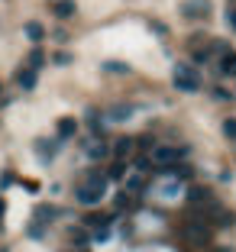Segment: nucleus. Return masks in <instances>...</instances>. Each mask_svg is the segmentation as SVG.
<instances>
[{
  "mask_svg": "<svg viewBox=\"0 0 236 252\" xmlns=\"http://www.w3.org/2000/svg\"><path fill=\"white\" fill-rule=\"evenodd\" d=\"M103 194H107V175L103 171H91L84 178V185L74 191V197H78V204H101Z\"/></svg>",
  "mask_w": 236,
  "mask_h": 252,
  "instance_id": "nucleus-1",
  "label": "nucleus"
},
{
  "mask_svg": "<svg viewBox=\"0 0 236 252\" xmlns=\"http://www.w3.org/2000/svg\"><path fill=\"white\" fill-rule=\"evenodd\" d=\"M188 152H191L188 146H169V142H159V146L152 149V156H149V158H152V165H155L159 171H169L171 165L185 162Z\"/></svg>",
  "mask_w": 236,
  "mask_h": 252,
  "instance_id": "nucleus-2",
  "label": "nucleus"
},
{
  "mask_svg": "<svg viewBox=\"0 0 236 252\" xmlns=\"http://www.w3.org/2000/svg\"><path fill=\"white\" fill-rule=\"evenodd\" d=\"M175 88L185 91V94H194V91L204 88V81H201V71L194 65H188V62H181V65H175Z\"/></svg>",
  "mask_w": 236,
  "mask_h": 252,
  "instance_id": "nucleus-3",
  "label": "nucleus"
},
{
  "mask_svg": "<svg viewBox=\"0 0 236 252\" xmlns=\"http://www.w3.org/2000/svg\"><path fill=\"white\" fill-rule=\"evenodd\" d=\"M185 239H188V243H194V246H207V243H210V223L198 220V217H188Z\"/></svg>",
  "mask_w": 236,
  "mask_h": 252,
  "instance_id": "nucleus-4",
  "label": "nucleus"
},
{
  "mask_svg": "<svg viewBox=\"0 0 236 252\" xmlns=\"http://www.w3.org/2000/svg\"><path fill=\"white\" fill-rule=\"evenodd\" d=\"M84 156H88L91 162H103V158L110 156V149H107V142H103V139L91 136V142H84Z\"/></svg>",
  "mask_w": 236,
  "mask_h": 252,
  "instance_id": "nucleus-5",
  "label": "nucleus"
},
{
  "mask_svg": "<svg viewBox=\"0 0 236 252\" xmlns=\"http://www.w3.org/2000/svg\"><path fill=\"white\" fill-rule=\"evenodd\" d=\"M185 197H188V204H191V207H201V204H210V200H214V194L207 191V188H201V185H188L185 188Z\"/></svg>",
  "mask_w": 236,
  "mask_h": 252,
  "instance_id": "nucleus-6",
  "label": "nucleus"
},
{
  "mask_svg": "<svg viewBox=\"0 0 236 252\" xmlns=\"http://www.w3.org/2000/svg\"><path fill=\"white\" fill-rule=\"evenodd\" d=\"M103 117L110 120V123H126V120H133V117H136V107H130V104H117V107H110V110L103 113Z\"/></svg>",
  "mask_w": 236,
  "mask_h": 252,
  "instance_id": "nucleus-7",
  "label": "nucleus"
},
{
  "mask_svg": "<svg viewBox=\"0 0 236 252\" xmlns=\"http://www.w3.org/2000/svg\"><path fill=\"white\" fill-rule=\"evenodd\" d=\"M36 78H39V71H33V68H20V71H16V84H20L23 91L36 88Z\"/></svg>",
  "mask_w": 236,
  "mask_h": 252,
  "instance_id": "nucleus-8",
  "label": "nucleus"
},
{
  "mask_svg": "<svg viewBox=\"0 0 236 252\" xmlns=\"http://www.w3.org/2000/svg\"><path fill=\"white\" fill-rule=\"evenodd\" d=\"M74 133H78V120L62 117V120H59V139H71Z\"/></svg>",
  "mask_w": 236,
  "mask_h": 252,
  "instance_id": "nucleus-9",
  "label": "nucleus"
},
{
  "mask_svg": "<svg viewBox=\"0 0 236 252\" xmlns=\"http://www.w3.org/2000/svg\"><path fill=\"white\" fill-rule=\"evenodd\" d=\"M149 191V181L142 178V175H133V178L126 181V194H130V197H133V194H146Z\"/></svg>",
  "mask_w": 236,
  "mask_h": 252,
  "instance_id": "nucleus-10",
  "label": "nucleus"
},
{
  "mask_svg": "<svg viewBox=\"0 0 236 252\" xmlns=\"http://www.w3.org/2000/svg\"><path fill=\"white\" fill-rule=\"evenodd\" d=\"M133 146H136L133 139H120L117 146H113V158H117V162H126V158H130V152H133Z\"/></svg>",
  "mask_w": 236,
  "mask_h": 252,
  "instance_id": "nucleus-11",
  "label": "nucleus"
},
{
  "mask_svg": "<svg viewBox=\"0 0 236 252\" xmlns=\"http://www.w3.org/2000/svg\"><path fill=\"white\" fill-rule=\"evenodd\" d=\"M181 13L185 16H207V3L204 0H188L185 7H181Z\"/></svg>",
  "mask_w": 236,
  "mask_h": 252,
  "instance_id": "nucleus-12",
  "label": "nucleus"
},
{
  "mask_svg": "<svg viewBox=\"0 0 236 252\" xmlns=\"http://www.w3.org/2000/svg\"><path fill=\"white\" fill-rule=\"evenodd\" d=\"M103 175H107V181H120L126 175V162H117V158H113V162L107 165V171H103Z\"/></svg>",
  "mask_w": 236,
  "mask_h": 252,
  "instance_id": "nucleus-13",
  "label": "nucleus"
},
{
  "mask_svg": "<svg viewBox=\"0 0 236 252\" xmlns=\"http://www.w3.org/2000/svg\"><path fill=\"white\" fill-rule=\"evenodd\" d=\"M217 71H220V74H236V52L220 55V65H217Z\"/></svg>",
  "mask_w": 236,
  "mask_h": 252,
  "instance_id": "nucleus-14",
  "label": "nucleus"
},
{
  "mask_svg": "<svg viewBox=\"0 0 236 252\" xmlns=\"http://www.w3.org/2000/svg\"><path fill=\"white\" fill-rule=\"evenodd\" d=\"M55 217H59V210H55V207H49V204L36 207V223H42V226H45V223H52Z\"/></svg>",
  "mask_w": 236,
  "mask_h": 252,
  "instance_id": "nucleus-15",
  "label": "nucleus"
},
{
  "mask_svg": "<svg viewBox=\"0 0 236 252\" xmlns=\"http://www.w3.org/2000/svg\"><path fill=\"white\" fill-rule=\"evenodd\" d=\"M42 65H45V52H42V49L36 45V49L30 52V59H26V68H33V71H39Z\"/></svg>",
  "mask_w": 236,
  "mask_h": 252,
  "instance_id": "nucleus-16",
  "label": "nucleus"
},
{
  "mask_svg": "<svg viewBox=\"0 0 236 252\" xmlns=\"http://www.w3.org/2000/svg\"><path fill=\"white\" fill-rule=\"evenodd\" d=\"M55 16H59V20L74 16V0H59V3H55Z\"/></svg>",
  "mask_w": 236,
  "mask_h": 252,
  "instance_id": "nucleus-17",
  "label": "nucleus"
},
{
  "mask_svg": "<svg viewBox=\"0 0 236 252\" xmlns=\"http://www.w3.org/2000/svg\"><path fill=\"white\" fill-rule=\"evenodd\" d=\"M26 36H30L33 42H39V39L45 36V30H42V23H26Z\"/></svg>",
  "mask_w": 236,
  "mask_h": 252,
  "instance_id": "nucleus-18",
  "label": "nucleus"
},
{
  "mask_svg": "<svg viewBox=\"0 0 236 252\" xmlns=\"http://www.w3.org/2000/svg\"><path fill=\"white\" fill-rule=\"evenodd\" d=\"M133 165H136V171H149V168H152V158L142 156V152H136V156H133Z\"/></svg>",
  "mask_w": 236,
  "mask_h": 252,
  "instance_id": "nucleus-19",
  "label": "nucleus"
},
{
  "mask_svg": "<svg viewBox=\"0 0 236 252\" xmlns=\"http://www.w3.org/2000/svg\"><path fill=\"white\" fill-rule=\"evenodd\" d=\"M223 136L236 142V120H233V117H230V120H223Z\"/></svg>",
  "mask_w": 236,
  "mask_h": 252,
  "instance_id": "nucleus-20",
  "label": "nucleus"
},
{
  "mask_svg": "<svg viewBox=\"0 0 236 252\" xmlns=\"http://www.w3.org/2000/svg\"><path fill=\"white\" fill-rule=\"evenodd\" d=\"M103 71H117V74H126L130 68H126V65H120V62H107V65H103Z\"/></svg>",
  "mask_w": 236,
  "mask_h": 252,
  "instance_id": "nucleus-21",
  "label": "nucleus"
},
{
  "mask_svg": "<svg viewBox=\"0 0 236 252\" xmlns=\"http://www.w3.org/2000/svg\"><path fill=\"white\" fill-rule=\"evenodd\" d=\"M42 230H45L42 223H33V226H30V236L33 239H42Z\"/></svg>",
  "mask_w": 236,
  "mask_h": 252,
  "instance_id": "nucleus-22",
  "label": "nucleus"
},
{
  "mask_svg": "<svg viewBox=\"0 0 236 252\" xmlns=\"http://www.w3.org/2000/svg\"><path fill=\"white\" fill-rule=\"evenodd\" d=\"M227 16H230V26H233V32H236V0H233V3H230Z\"/></svg>",
  "mask_w": 236,
  "mask_h": 252,
  "instance_id": "nucleus-23",
  "label": "nucleus"
},
{
  "mask_svg": "<svg viewBox=\"0 0 236 252\" xmlns=\"http://www.w3.org/2000/svg\"><path fill=\"white\" fill-rule=\"evenodd\" d=\"M68 62H71V55H68V52H55V65H68Z\"/></svg>",
  "mask_w": 236,
  "mask_h": 252,
  "instance_id": "nucleus-24",
  "label": "nucleus"
},
{
  "mask_svg": "<svg viewBox=\"0 0 236 252\" xmlns=\"http://www.w3.org/2000/svg\"><path fill=\"white\" fill-rule=\"evenodd\" d=\"M0 220H3V200H0Z\"/></svg>",
  "mask_w": 236,
  "mask_h": 252,
  "instance_id": "nucleus-25",
  "label": "nucleus"
}]
</instances>
